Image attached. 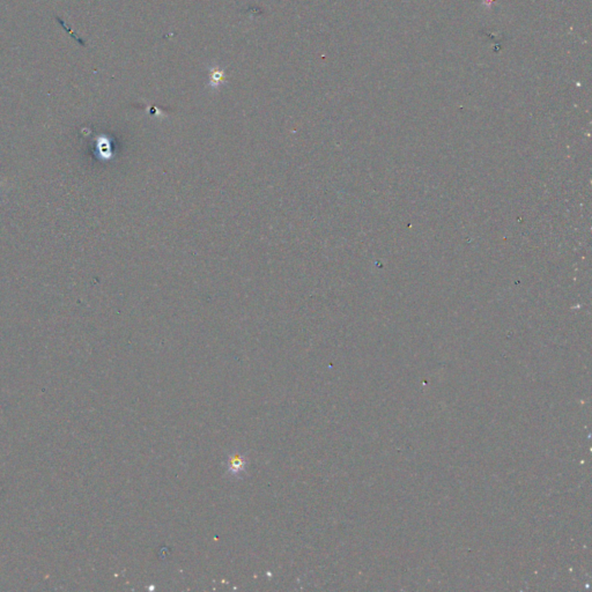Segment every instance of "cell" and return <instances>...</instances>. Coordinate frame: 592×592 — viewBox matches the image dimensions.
<instances>
[{"label":"cell","instance_id":"obj_1","mask_svg":"<svg viewBox=\"0 0 592 592\" xmlns=\"http://www.w3.org/2000/svg\"><path fill=\"white\" fill-rule=\"evenodd\" d=\"M245 464L247 463L241 455L234 454V455L231 456V459L228 461V473L238 477L245 471Z\"/></svg>","mask_w":592,"mask_h":592}]
</instances>
